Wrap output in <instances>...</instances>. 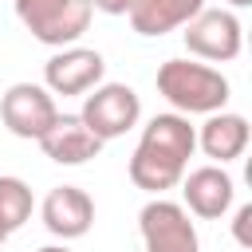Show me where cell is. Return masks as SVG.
I'll list each match as a JSON object with an SVG mask.
<instances>
[{
    "instance_id": "3957f363",
    "label": "cell",
    "mask_w": 252,
    "mask_h": 252,
    "mask_svg": "<svg viewBox=\"0 0 252 252\" xmlns=\"http://www.w3.org/2000/svg\"><path fill=\"white\" fill-rule=\"evenodd\" d=\"M91 0H16V16L24 28L51 47H63L79 39L91 28Z\"/></svg>"
},
{
    "instance_id": "ba28073f",
    "label": "cell",
    "mask_w": 252,
    "mask_h": 252,
    "mask_svg": "<svg viewBox=\"0 0 252 252\" xmlns=\"http://www.w3.org/2000/svg\"><path fill=\"white\" fill-rule=\"evenodd\" d=\"M39 146H43V154L51 158V161H59V165H83V161H91V158H98V150H102V142L83 126V118H75V114H55V122L39 134Z\"/></svg>"
},
{
    "instance_id": "30bf717a",
    "label": "cell",
    "mask_w": 252,
    "mask_h": 252,
    "mask_svg": "<svg viewBox=\"0 0 252 252\" xmlns=\"http://www.w3.org/2000/svg\"><path fill=\"white\" fill-rule=\"evenodd\" d=\"M91 220H94V205H91V197L83 189L59 185V189L47 193V201H43V224H47V232L71 240V236H83L91 228Z\"/></svg>"
},
{
    "instance_id": "7c38bea8",
    "label": "cell",
    "mask_w": 252,
    "mask_h": 252,
    "mask_svg": "<svg viewBox=\"0 0 252 252\" xmlns=\"http://www.w3.org/2000/svg\"><path fill=\"white\" fill-rule=\"evenodd\" d=\"M205 0H134L130 8V24L138 35H165L181 24H189L193 16H201Z\"/></svg>"
},
{
    "instance_id": "9c48e42d",
    "label": "cell",
    "mask_w": 252,
    "mask_h": 252,
    "mask_svg": "<svg viewBox=\"0 0 252 252\" xmlns=\"http://www.w3.org/2000/svg\"><path fill=\"white\" fill-rule=\"evenodd\" d=\"M102 71H106V63H102L98 51L71 47V51H63V55H55L43 75H47V87H51L55 94H83V91H91V87L102 79Z\"/></svg>"
},
{
    "instance_id": "5bb4252c",
    "label": "cell",
    "mask_w": 252,
    "mask_h": 252,
    "mask_svg": "<svg viewBox=\"0 0 252 252\" xmlns=\"http://www.w3.org/2000/svg\"><path fill=\"white\" fill-rule=\"evenodd\" d=\"M32 217V189L20 177H0V224L16 232Z\"/></svg>"
},
{
    "instance_id": "52a82bcc",
    "label": "cell",
    "mask_w": 252,
    "mask_h": 252,
    "mask_svg": "<svg viewBox=\"0 0 252 252\" xmlns=\"http://www.w3.org/2000/svg\"><path fill=\"white\" fill-rule=\"evenodd\" d=\"M185 47L201 59H236L240 55V24L236 16L228 12H201L189 20V32H185Z\"/></svg>"
},
{
    "instance_id": "8fae6325",
    "label": "cell",
    "mask_w": 252,
    "mask_h": 252,
    "mask_svg": "<svg viewBox=\"0 0 252 252\" xmlns=\"http://www.w3.org/2000/svg\"><path fill=\"white\" fill-rule=\"evenodd\" d=\"M185 201L197 217L217 220L228 205H232V177L217 165H201L185 177Z\"/></svg>"
},
{
    "instance_id": "d6986e66",
    "label": "cell",
    "mask_w": 252,
    "mask_h": 252,
    "mask_svg": "<svg viewBox=\"0 0 252 252\" xmlns=\"http://www.w3.org/2000/svg\"><path fill=\"white\" fill-rule=\"evenodd\" d=\"M39 252H67V248H39Z\"/></svg>"
},
{
    "instance_id": "6da1fadb",
    "label": "cell",
    "mask_w": 252,
    "mask_h": 252,
    "mask_svg": "<svg viewBox=\"0 0 252 252\" xmlns=\"http://www.w3.org/2000/svg\"><path fill=\"white\" fill-rule=\"evenodd\" d=\"M193 146H197V134L181 114H158L130 158V181L146 193L173 189L193 158Z\"/></svg>"
},
{
    "instance_id": "4fadbf2b",
    "label": "cell",
    "mask_w": 252,
    "mask_h": 252,
    "mask_svg": "<svg viewBox=\"0 0 252 252\" xmlns=\"http://www.w3.org/2000/svg\"><path fill=\"white\" fill-rule=\"evenodd\" d=\"M201 146H205L209 158H217V161H232V158H240L244 146H248V122H244L240 114H217V118L205 122V130H201Z\"/></svg>"
},
{
    "instance_id": "ac0fdd59",
    "label": "cell",
    "mask_w": 252,
    "mask_h": 252,
    "mask_svg": "<svg viewBox=\"0 0 252 252\" xmlns=\"http://www.w3.org/2000/svg\"><path fill=\"white\" fill-rule=\"evenodd\" d=\"M4 240H8V228H4V224H0V244H4Z\"/></svg>"
},
{
    "instance_id": "5b68a950",
    "label": "cell",
    "mask_w": 252,
    "mask_h": 252,
    "mask_svg": "<svg viewBox=\"0 0 252 252\" xmlns=\"http://www.w3.org/2000/svg\"><path fill=\"white\" fill-rule=\"evenodd\" d=\"M146 252H197V228L173 201H150L138 217Z\"/></svg>"
},
{
    "instance_id": "8992f818",
    "label": "cell",
    "mask_w": 252,
    "mask_h": 252,
    "mask_svg": "<svg viewBox=\"0 0 252 252\" xmlns=\"http://www.w3.org/2000/svg\"><path fill=\"white\" fill-rule=\"evenodd\" d=\"M55 102H51V94L47 91H39L35 83H16L4 98H0V118H4V126L16 134V138H35L39 142V134L55 122Z\"/></svg>"
},
{
    "instance_id": "277c9868",
    "label": "cell",
    "mask_w": 252,
    "mask_h": 252,
    "mask_svg": "<svg viewBox=\"0 0 252 252\" xmlns=\"http://www.w3.org/2000/svg\"><path fill=\"white\" fill-rule=\"evenodd\" d=\"M138 114H142V102H138V94L130 91V87H122V83H110V87H102V91H94L87 102H83V126L98 138V142H106V138H118V134H126L134 122H138Z\"/></svg>"
},
{
    "instance_id": "e0dca14e",
    "label": "cell",
    "mask_w": 252,
    "mask_h": 252,
    "mask_svg": "<svg viewBox=\"0 0 252 252\" xmlns=\"http://www.w3.org/2000/svg\"><path fill=\"white\" fill-rule=\"evenodd\" d=\"M228 4H236V8H244V4H252V0H228Z\"/></svg>"
},
{
    "instance_id": "2e32d148",
    "label": "cell",
    "mask_w": 252,
    "mask_h": 252,
    "mask_svg": "<svg viewBox=\"0 0 252 252\" xmlns=\"http://www.w3.org/2000/svg\"><path fill=\"white\" fill-rule=\"evenodd\" d=\"M91 8H98V12H106V16H126V12L134 8V0H91Z\"/></svg>"
},
{
    "instance_id": "7a4b0ae2",
    "label": "cell",
    "mask_w": 252,
    "mask_h": 252,
    "mask_svg": "<svg viewBox=\"0 0 252 252\" xmlns=\"http://www.w3.org/2000/svg\"><path fill=\"white\" fill-rule=\"evenodd\" d=\"M158 91L185 114H209L228 102V79L205 63L169 59L158 67Z\"/></svg>"
},
{
    "instance_id": "9a60e30c",
    "label": "cell",
    "mask_w": 252,
    "mask_h": 252,
    "mask_svg": "<svg viewBox=\"0 0 252 252\" xmlns=\"http://www.w3.org/2000/svg\"><path fill=\"white\" fill-rule=\"evenodd\" d=\"M236 240H240L244 248H252V205H244V209L236 213Z\"/></svg>"
}]
</instances>
